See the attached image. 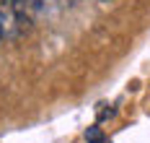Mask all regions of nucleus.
Returning <instances> with one entry per match:
<instances>
[{
  "label": "nucleus",
  "mask_w": 150,
  "mask_h": 143,
  "mask_svg": "<svg viewBox=\"0 0 150 143\" xmlns=\"http://www.w3.org/2000/svg\"><path fill=\"white\" fill-rule=\"evenodd\" d=\"M0 29L5 39H16L21 31V16L16 13L11 0H0Z\"/></svg>",
  "instance_id": "nucleus-1"
},
{
  "label": "nucleus",
  "mask_w": 150,
  "mask_h": 143,
  "mask_svg": "<svg viewBox=\"0 0 150 143\" xmlns=\"http://www.w3.org/2000/svg\"><path fill=\"white\" fill-rule=\"evenodd\" d=\"M86 141L88 143H104V135H101L98 127H88V130H86Z\"/></svg>",
  "instance_id": "nucleus-2"
},
{
  "label": "nucleus",
  "mask_w": 150,
  "mask_h": 143,
  "mask_svg": "<svg viewBox=\"0 0 150 143\" xmlns=\"http://www.w3.org/2000/svg\"><path fill=\"white\" fill-rule=\"evenodd\" d=\"M0 39H5V36H3V29H0Z\"/></svg>",
  "instance_id": "nucleus-3"
},
{
  "label": "nucleus",
  "mask_w": 150,
  "mask_h": 143,
  "mask_svg": "<svg viewBox=\"0 0 150 143\" xmlns=\"http://www.w3.org/2000/svg\"><path fill=\"white\" fill-rule=\"evenodd\" d=\"M67 3H78V0H67Z\"/></svg>",
  "instance_id": "nucleus-4"
}]
</instances>
